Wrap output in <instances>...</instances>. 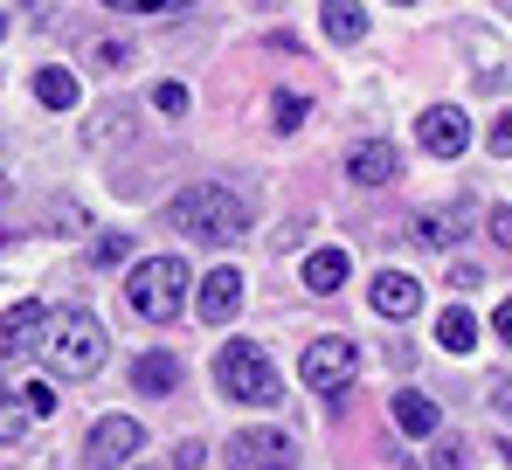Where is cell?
Masks as SVG:
<instances>
[{
	"instance_id": "cell-1",
	"label": "cell",
	"mask_w": 512,
	"mask_h": 470,
	"mask_svg": "<svg viewBox=\"0 0 512 470\" xmlns=\"http://www.w3.org/2000/svg\"><path fill=\"white\" fill-rule=\"evenodd\" d=\"M167 222L187 242H201V249H229V242H243L250 229V215H243V201L229 194V187H215V180H194V187H180L167 208Z\"/></svg>"
},
{
	"instance_id": "cell-2",
	"label": "cell",
	"mask_w": 512,
	"mask_h": 470,
	"mask_svg": "<svg viewBox=\"0 0 512 470\" xmlns=\"http://www.w3.org/2000/svg\"><path fill=\"white\" fill-rule=\"evenodd\" d=\"M42 360L63 374V381H90L104 367V325L90 312H56L42 325Z\"/></svg>"
},
{
	"instance_id": "cell-3",
	"label": "cell",
	"mask_w": 512,
	"mask_h": 470,
	"mask_svg": "<svg viewBox=\"0 0 512 470\" xmlns=\"http://www.w3.org/2000/svg\"><path fill=\"white\" fill-rule=\"evenodd\" d=\"M125 305L146 318V325H173L187 305V263L180 256H146L132 277H125Z\"/></svg>"
},
{
	"instance_id": "cell-4",
	"label": "cell",
	"mask_w": 512,
	"mask_h": 470,
	"mask_svg": "<svg viewBox=\"0 0 512 470\" xmlns=\"http://www.w3.org/2000/svg\"><path fill=\"white\" fill-rule=\"evenodd\" d=\"M215 381L222 394H236V401H256V408H270L284 381H277V367H270V353L256 346V339H229L222 353H215Z\"/></svg>"
},
{
	"instance_id": "cell-5",
	"label": "cell",
	"mask_w": 512,
	"mask_h": 470,
	"mask_svg": "<svg viewBox=\"0 0 512 470\" xmlns=\"http://www.w3.org/2000/svg\"><path fill=\"white\" fill-rule=\"evenodd\" d=\"M139 450H146V429L132 415H104L84 443V464L90 470H125V464H139Z\"/></svg>"
},
{
	"instance_id": "cell-6",
	"label": "cell",
	"mask_w": 512,
	"mask_h": 470,
	"mask_svg": "<svg viewBox=\"0 0 512 470\" xmlns=\"http://www.w3.org/2000/svg\"><path fill=\"white\" fill-rule=\"evenodd\" d=\"M353 367H360V353H353V339H333V332H326V339H312V346H305V353H298V381H305V388H346V381H353Z\"/></svg>"
},
{
	"instance_id": "cell-7",
	"label": "cell",
	"mask_w": 512,
	"mask_h": 470,
	"mask_svg": "<svg viewBox=\"0 0 512 470\" xmlns=\"http://www.w3.org/2000/svg\"><path fill=\"white\" fill-rule=\"evenodd\" d=\"M229 470H298V436H284V429H243L229 443Z\"/></svg>"
},
{
	"instance_id": "cell-8",
	"label": "cell",
	"mask_w": 512,
	"mask_h": 470,
	"mask_svg": "<svg viewBox=\"0 0 512 470\" xmlns=\"http://www.w3.org/2000/svg\"><path fill=\"white\" fill-rule=\"evenodd\" d=\"M416 139H423V153H436V159H464L471 153V118L450 111V104H436V111H423Z\"/></svg>"
},
{
	"instance_id": "cell-9",
	"label": "cell",
	"mask_w": 512,
	"mask_h": 470,
	"mask_svg": "<svg viewBox=\"0 0 512 470\" xmlns=\"http://www.w3.org/2000/svg\"><path fill=\"white\" fill-rule=\"evenodd\" d=\"M243 312V270H208L201 291H194V318L201 325H229Z\"/></svg>"
},
{
	"instance_id": "cell-10",
	"label": "cell",
	"mask_w": 512,
	"mask_h": 470,
	"mask_svg": "<svg viewBox=\"0 0 512 470\" xmlns=\"http://www.w3.org/2000/svg\"><path fill=\"white\" fill-rule=\"evenodd\" d=\"M42 325H49V312L35 305V298H21L14 312H0V353L14 360V353H35L42 346Z\"/></svg>"
},
{
	"instance_id": "cell-11",
	"label": "cell",
	"mask_w": 512,
	"mask_h": 470,
	"mask_svg": "<svg viewBox=\"0 0 512 470\" xmlns=\"http://www.w3.org/2000/svg\"><path fill=\"white\" fill-rule=\"evenodd\" d=\"M367 298H374V312H381V318H416V312H423V284L402 277V270H381Z\"/></svg>"
},
{
	"instance_id": "cell-12",
	"label": "cell",
	"mask_w": 512,
	"mask_h": 470,
	"mask_svg": "<svg viewBox=\"0 0 512 470\" xmlns=\"http://www.w3.org/2000/svg\"><path fill=\"white\" fill-rule=\"evenodd\" d=\"M395 166H402V153H395L388 139H360V146L346 153V173H353L360 187H388V180H395Z\"/></svg>"
},
{
	"instance_id": "cell-13",
	"label": "cell",
	"mask_w": 512,
	"mask_h": 470,
	"mask_svg": "<svg viewBox=\"0 0 512 470\" xmlns=\"http://www.w3.org/2000/svg\"><path fill=\"white\" fill-rule=\"evenodd\" d=\"M132 388L139 394H173L180 388V360H173V353H139V360H132Z\"/></svg>"
},
{
	"instance_id": "cell-14",
	"label": "cell",
	"mask_w": 512,
	"mask_h": 470,
	"mask_svg": "<svg viewBox=\"0 0 512 470\" xmlns=\"http://www.w3.org/2000/svg\"><path fill=\"white\" fill-rule=\"evenodd\" d=\"M340 284H346V249H312L305 256V291L312 298H333Z\"/></svg>"
},
{
	"instance_id": "cell-15",
	"label": "cell",
	"mask_w": 512,
	"mask_h": 470,
	"mask_svg": "<svg viewBox=\"0 0 512 470\" xmlns=\"http://www.w3.org/2000/svg\"><path fill=\"white\" fill-rule=\"evenodd\" d=\"M319 14H326V35H333V42H340V49H353V42H360V35H367V14H360V7H353V0H326V7H319Z\"/></svg>"
},
{
	"instance_id": "cell-16",
	"label": "cell",
	"mask_w": 512,
	"mask_h": 470,
	"mask_svg": "<svg viewBox=\"0 0 512 470\" xmlns=\"http://www.w3.org/2000/svg\"><path fill=\"white\" fill-rule=\"evenodd\" d=\"M395 422H402L409 436H436V401L416 394V388H402V394H395Z\"/></svg>"
},
{
	"instance_id": "cell-17",
	"label": "cell",
	"mask_w": 512,
	"mask_h": 470,
	"mask_svg": "<svg viewBox=\"0 0 512 470\" xmlns=\"http://www.w3.org/2000/svg\"><path fill=\"white\" fill-rule=\"evenodd\" d=\"M35 97H42L49 111H77V77L49 63V70H35Z\"/></svg>"
},
{
	"instance_id": "cell-18",
	"label": "cell",
	"mask_w": 512,
	"mask_h": 470,
	"mask_svg": "<svg viewBox=\"0 0 512 470\" xmlns=\"http://www.w3.org/2000/svg\"><path fill=\"white\" fill-rule=\"evenodd\" d=\"M436 339H443L450 353H471V346H478V318L464 312V305H450V312L436 318Z\"/></svg>"
},
{
	"instance_id": "cell-19",
	"label": "cell",
	"mask_w": 512,
	"mask_h": 470,
	"mask_svg": "<svg viewBox=\"0 0 512 470\" xmlns=\"http://www.w3.org/2000/svg\"><path fill=\"white\" fill-rule=\"evenodd\" d=\"M305 111H312V104H305L298 90H277V97H270V125H277V132H298Z\"/></svg>"
},
{
	"instance_id": "cell-20",
	"label": "cell",
	"mask_w": 512,
	"mask_h": 470,
	"mask_svg": "<svg viewBox=\"0 0 512 470\" xmlns=\"http://www.w3.org/2000/svg\"><path fill=\"white\" fill-rule=\"evenodd\" d=\"M28 422H35V415H28V401H14V394L0 388V443H21V436H28Z\"/></svg>"
},
{
	"instance_id": "cell-21",
	"label": "cell",
	"mask_w": 512,
	"mask_h": 470,
	"mask_svg": "<svg viewBox=\"0 0 512 470\" xmlns=\"http://www.w3.org/2000/svg\"><path fill=\"white\" fill-rule=\"evenodd\" d=\"M457 235H464L457 215H423V222H416V242H429V249H450Z\"/></svg>"
},
{
	"instance_id": "cell-22",
	"label": "cell",
	"mask_w": 512,
	"mask_h": 470,
	"mask_svg": "<svg viewBox=\"0 0 512 470\" xmlns=\"http://www.w3.org/2000/svg\"><path fill=\"white\" fill-rule=\"evenodd\" d=\"M125 256H132V242H125V235H97V242H90V263H97V270H118Z\"/></svg>"
},
{
	"instance_id": "cell-23",
	"label": "cell",
	"mask_w": 512,
	"mask_h": 470,
	"mask_svg": "<svg viewBox=\"0 0 512 470\" xmlns=\"http://www.w3.org/2000/svg\"><path fill=\"white\" fill-rule=\"evenodd\" d=\"M111 14H173V7H194V0H104Z\"/></svg>"
},
{
	"instance_id": "cell-24",
	"label": "cell",
	"mask_w": 512,
	"mask_h": 470,
	"mask_svg": "<svg viewBox=\"0 0 512 470\" xmlns=\"http://www.w3.org/2000/svg\"><path fill=\"white\" fill-rule=\"evenodd\" d=\"M153 104H160L167 118H187V90H180V83H153Z\"/></svg>"
},
{
	"instance_id": "cell-25",
	"label": "cell",
	"mask_w": 512,
	"mask_h": 470,
	"mask_svg": "<svg viewBox=\"0 0 512 470\" xmlns=\"http://www.w3.org/2000/svg\"><path fill=\"white\" fill-rule=\"evenodd\" d=\"M28 415H56V388H42V381H28Z\"/></svg>"
},
{
	"instance_id": "cell-26",
	"label": "cell",
	"mask_w": 512,
	"mask_h": 470,
	"mask_svg": "<svg viewBox=\"0 0 512 470\" xmlns=\"http://www.w3.org/2000/svg\"><path fill=\"white\" fill-rule=\"evenodd\" d=\"M485 222H492V242H499V249H512V208H492Z\"/></svg>"
},
{
	"instance_id": "cell-27",
	"label": "cell",
	"mask_w": 512,
	"mask_h": 470,
	"mask_svg": "<svg viewBox=\"0 0 512 470\" xmlns=\"http://www.w3.org/2000/svg\"><path fill=\"white\" fill-rule=\"evenodd\" d=\"M450 284H457V291H478V284H485V270H478V263H457V270H450Z\"/></svg>"
},
{
	"instance_id": "cell-28",
	"label": "cell",
	"mask_w": 512,
	"mask_h": 470,
	"mask_svg": "<svg viewBox=\"0 0 512 470\" xmlns=\"http://www.w3.org/2000/svg\"><path fill=\"white\" fill-rule=\"evenodd\" d=\"M492 153H499V159H512V111L499 118V125H492Z\"/></svg>"
},
{
	"instance_id": "cell-29",
	"label": "cell",
	"mask_w": 512,
	"mask_h": 470,
	"mask_svg": "<svg viewBox=\"0 0 512 470\" xmlns=\"http://www.w3.org/2000/svg\"><path fill=\"white\" fill-rule=\"evenodd\" d=\"M125 56H132V49H125V42H97V63H104V70H118V63H125Z\"/></svg>"
},
{
	"instance_id": "cell-30",
	"label": "cell",
	"mask_w": 512,
	"mask_h": 470,
	"mask_svg": "<svg viewBox=\"0 0 512 470\" xmlns=\"http://www.w3.org/2000/svg\"><path fill=\"white\" fill-rule=\"evenodd\" d=\"M492 332H499V339H506V346H512V298H506V305H499V312H492Z\"/></svg>"
},
{
	"instance_id": "cell-31",
	"label": "cell",
	"mask_w": 512,
	"mask_h": 470,
	"mask_svg": "<svg viewBox=\"0 0 512 470\" xmlns=\"http://www.w3.org/2000/svg\"><path fill=\"white\" fill-rule=\"evenodd\" d=\"M436 470H464V450H457V443H443V450H436Z\"/></svg>"
},
{
	"instance_id": "cell-32",
	"label": "cell",
	"mask_w": 512,
	"mask_h": 470,
	"mask_svg": "<svg viewBox=\"0 0 512 470\" xmlns=\"http://www.w3.org/2000/svg\"><path fill=\"white\" fill-rule=\"evenodd\" d=\"M492 408H499V415L512 422V381H499V388H492Z\"/></svg>"
},
{
	"instance_id": "cell-33",
	"label": "cell",
	"mask_w": 512,
	"mask_h": 470,
	"mask_svg": "<svg viewBox=\"0 0 512 470\" xmlns=\"http://www.w3.org/2000/svg\"><path fill=\"white\" fill-rule=\"evenodd\" d=\"M499 450H506V464H512V436H506V443H499Z\"/></svg>"
},
{
	"instance_id": "cell-34",
	"label": "cell",
	"mask_w": 512,
	"mask_h": 470,
	"mask_svg": "<svg viewBox=\"0 0 512 470\" xmlns=\"http://www.w3.org/2000/svg\"><path fill=\"white\" fill-rule=\"evenodd\" d=\"M0 42H7V14H0Z\"/></svg>"
},
{
	"instance_id": "cell-35",
	"label": "cell",
	"mask_w": 512,
	"mask_h": 470,
	"mask_svg": "<svg viewBox=\"0 0 512 470\" xmlns=\"http://www.w3.org/2000/svg\"><path fill=\"white\" fill-rule=\"evenodd\" d=\"M395 7H409V0H395Z\"/></svg>"
},
{
	"instance_id": "cell-36",
	"label": "cell",
	"mask_w": 512,
	"mask_h": 470,
	"mask_svg": "<svg viewBox=\"0 0 512 470\" xmlns=\"http://www.w3.org/2000/svg\"><path fill=\"white\" fill-rule=\"evenodd\" d=\"M125 470H139V464H125Z\"/></svg>"
}]
</instances>
